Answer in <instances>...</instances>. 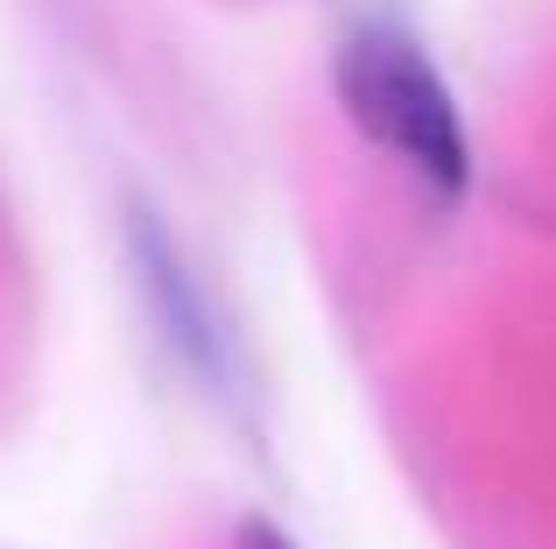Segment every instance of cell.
I'll return each mask as SVG.
<instances>
[{
	"instance_id": "obj_1",
	"label": "cell",
	"mask_w": 556,
	"mask_h": 549,
	"mask_svg": "<svg viewBox=\"0 0 556 549\" xmlns=\"http://www.w3.org/2000/svg\"><path fill=\"white\" fill-rule=\"evenodd\" d=\"M339 78V99L353 113V127L367 141H380L388 155H402L430 191L458 197L465 177H472V149H465L458 106H451L444 78L430 71V56L408 36H388V28H359L353 42L331 64Z\"/></svg>"
},
{
	"instance_id": "obj_2",
	"label": "cell",
	"mask_w": 556,
	"mask_h": 549,
	"mask_svg": "<svg viewBox=\"0 0 556 549\" xmlns=\"http://www.w3.org/2000/svg\"><path fill=\"white\" fill-rule=\"evenodd\" d=\"M135 268L155 296V317H163V339L177 345V359L204 381H226V331H218L212 303H204L198 274L177 254V240L155 226V212H135Z\"/></svg>"
},
{
	"instance_id": "obj_3",
	"label": "cell",
	"mask_w": 556,
	"mask_h": 549,
	"mask_svg": "<svg viewBox=\"0 0 556 549\" xmlns=\"http://www.w3.org/2000/svg\"><path fill=\"white\" fill-rule=\"evenodd\" d=\"M240 549H289V542L275 536V528H261V522H254V528H247V536H240Z\"/></svg>"
}]
</instances>
